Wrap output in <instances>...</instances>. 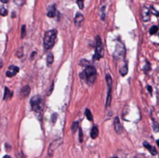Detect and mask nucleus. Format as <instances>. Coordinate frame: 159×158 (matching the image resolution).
Wrapping results in <instances>:
<instances>
[{
    "label": "nucleus",
    "mask_w": 159,
    "mask_h": 158,
    "mask_svg": "<svg viewBox=\"0 0 159 158\" xmlns=\"http://www.w3.org/2000/svg\"><path fill=\"white\" fill-rule=\"evenodd\" d=\"M16 55H17V57H18V58H22V57L24 56V49H23V48H21V49L18 50V52H17V54H16Z\"/></svg>",
    "instance_id": "24"
},
{
    "label": "nucleus",
    "mask_w": 159,
    "mask_h": 158,
    "mask_svg": "<svg viewBox=\"0 0 159 158\" xmlns=\"http://www.w3.org/2000/svg\"><path fill=\"white\" fill-rule=\"evenodd\" d=\"M3 158H11V156H10V155H5Z\"/></svg>",
    "instance_id": "34"
},
{
    "label": "nucleus",
    "mask_w": 159,
    "mask_h": 158,
    "mask_svg": "<svg viewBox=\"0 0 159 158\" xmlns=\"http://www.w3.org/2000/svg\"><path fill=\"white\" fill-rule=\"evenodd\" d=\"M143 145H144V147L153 154V155H156L157 154V152H156V149H155V147H153V146H152V145H150L148 142H143Z\"/></svg>",
    "instance_id": "11"
},
{
    "label": "nucleus",
    "mask_w": 159,
    "mask_h": 158,
    "mask_svg": "<svg viewBox=\"0 0 159 158\" xmlns=\"http://www.w3.org/2000/svg\"><path fill=\"white\" fill-rule=\"evenodd\" d=\"M83 22H84V16H83V14H81V13H76V15H75V24L77 26V27H80L81 25H82V23H83Z\"/></svg>",
    "instance_id": "10"
},
{
    "label": "nucleus",
    "mask_w": 159,
    "mask_h": 158,
    "mask_svg": "<svg viewBox=\"0 0 159 158\" xmlns=\"http://www.w3.org/2000/svg\"><path fill=\"white\" fill-rule=\"evenodd\" d=\"M150 10H151V12H152V13H153V15H155L156 17H158V16H159V12L155 11H154V9H153V7H152V8H151Z\"/></svg>",
    "instance_id": "27"
},
{
    "label": "nucleus",
    "mask_w": 159,
    "mask_h": 158,
    "mask_svg": "<svg viewBox=\"0 0 159 158\" xmlns=\"http://www.w3.org/2000/svg\"><path fill=\"white\" fill-rule=\"evenodd\" d=\"M104 11H105V7H102L101 9V20L102 21H104V19H105V12H104Z\"/></svg>",
    "instance_id": "26"
},
{
    "label": "nucleus",
    "mask_w": 159,
    "mask_h": 158,
    "mask_svg": "<svg viewBox=\"0 0 159 158\" xmlns=\"http://www.w3.org/2000/svg\"><path fill=\"white\" fill-rule=\"evenodd\" d=\"M85 114H86V116H87L88 120H89V121H93V116H92V113H91V112H90V110H89V109H86Z\"/></svg>",
    "instance_id": "18"
},
{
    "label": "nucleus",
    "mask_w": 159,
    "mask_h": 158,
    "mask_svg": "<svg viewBox=\"0 0 159 158\" xmlns=\"http://www.w3.org/2000/svg\"><path fill=\"white\" fill-rule=\"evenodd\" d=\"M8 1H9V0H1V2H2L3 4H5V3H8Z\"/></svg>",
    "instance_id": "31"
},
{
    "label": "nucleus",
    "mask_w": 159,
    "mask_h": 158,
    "mask_svg": "<svg viewBox=\"0 0 159 158\" xmlns=\"http://www.w3.org/2000/svg\"><path fill=\"white\" fill-rule=\"evenodd\" d=\"M53 62H54V57H53V55H52V54H49L48 57H47V64H48L49 66H50V65L53 63Z\"/></svg>",
    "instance_id": "17"
},
{
    "label": "nucleus",
    "mask_w": 159,
    "mask_h": 158,
    "mask_svg": "<svg viewBox=\"0 0 159 158\" xmlns=\"http://www.w3.org/2000/svg\"><path fill=\"white\" fill-rule=\"evenodd\" d=\"M78 128V122H74L72 125V131L75 132V130Z\"/></svg>",
    "instance_id": "25"
},
{
    "label": "nucleus",
    "mask_w": 159,
    "mask_h": 158,
    "mask_svg": "<svg viewBox=\"0 0 159 158\" xmlns=\"http://www.w3.org/2000/svg\"><path fill=\"white\" fill-rule=\"evenodd\" d=\"M29 94H30V87L29 86L24 87L21 90V96L23 98H26V97H28Z\"/></svg>",
    "instance_id": "13"
},
{
    "label": "nucleus",
    "mask_w": 159,
    "mask_h": 158,
    "mask_svg": "<svg viewBox=\"0 0 159 158\" xmlns=\"http://www.w3.org/2000/svg\"><path fill=\"white\" fill-rule=\"evenodd\" d=\"M127 72H128V69H127V64H125L123 67H121V68L119 69V73H120V75H121L122 76H125V75L127 74Z\"/></svg>",
    "instance_id": "16"
},
{
    "label": "nucleus",
    "mask_w": 159,
    "mask_h": 158,
    "mask_svg": "<svg viewBox=\"0 0 159 158\" xmlns=\"http://www.w3.org/2000/svg\"><path fill=\"white\" fill-rule=\"evenodd\" d=\"M62 139L60 138V139H55V140L50 144V146H49V152H48L49 156H52V155H53L54 151L62 144Z\"/></svg>",
    "instance_id": "5"
},
{
    "label": "nucleus",
    "mask_w": 159,
    "mask_h": 158,
    "mask_svg": "<svg viewBox=\"0 0 159 158\" xmlns=\"http://www.w3.org/2000/svg\"><path fill=\"white\" fill-rule=\"evenodd\" d=\"M147 89H148V92L150 93V95H152V93H153V88H152V87H151V86H148V87H147Z\"/></svg>",
    "instance_id": "30"
},
{
    "label": "nucleus",
    "mask_w": 159,
    "mask_h": 158,
    "mask_svg": "<svg viewBox=\"0 0 159 158\" xmlns=\"http://www.w3.org/2000/svg\"><path fill=\"white\" fill-rule=\"evenodd\" d=\"M114 130L117 134H121L122 133V125L120 123V120L118 117H115L114 118Z\"/></svg>",
    "instance_id": "9"
},
{
    "label": "nucleus",
    "mask_w": 159,
    "mask_h": 158,
    "mask_svg": "<svg viewBox=\"0 0 159 158\" xmlns=\"http://www.w3.org/2000/svg\"><path fill=\"white\" fill-rule=\"evenodd\" d=\"M96 48H95V54L93 56L94 61H99L103 57V47H102V42L101 38L100 36H96Z\"/></svg>",
    "instance_id": "4"
},
{
    "label": "nucleus",
    "mask_w": 159,
    "mask_h": 158,
    "mask_svg": "<svg viewBox=\"0 0 159 158\" xmlns=\"http://www.w3.org/2000/svg\"><path fill=\"white\" fill-rule=\"evenodd\" d=\"M19 70H20L19 67L14 66V65H11V66L9 67V69H8V71L6 73V75L8 77H12V76H14L15 75H17L19 73Z\"/></svg>",
    "instance_id": "8"
},
{
    "label": "nucleus",
    "mask_w": 159,
    "mask_h": 158,
    "mask_svg": "<svg viewBox=\"0 0 159 158\" xmlns=\"http://www.w3.org/2000/svg\"><path fill=\"white\" fill-rule=\"evenodd\" d=\"M11 97H12V92L10 90V88H5V90H4V100H8L10 98H11Z\"/></svg>",
    "instance_id": "15"
},
{
    "label": "nucleus",
    "mask_w": 159,
    "mask_h": 158,
    "mask_svg": "<svg viewBox=\"0 0 159 158\" xmlns=\"http://www.w3.org/2000/svg\"><path fill=\"white\" fill-rule=\"evenodd\" d=\"M125 48L122 44H117L116 45V49H115V56H118V59L124 58L125 57Z\"/></svg>",
    "instance_id": "7"
},
{
    "label": "nucleus",
    "mask_w": 159,
    "mask_h": 158,
    "mask_svg": "<svg viewBox=\"0 0 159 158\" xmlns=\"http://www.w3.org/2000/svg\"><path fill=\"white\" fill-rule=\"evenodd\" d=\"M156 143H157V145L159 146V139H158V140H156Z\"/></svg>",
    "instance_id": "36"
},
{
    "label": "nucleus",
    "mask_w": 159,
    "mask_h": 158,
    "mask_svg": "<svg viewBox=\"0 0 159 158\" xmlns=\"http://www.w3.org/2000/svg\"><path fill=\"white\" fill-rule=\"evenodd\" d=\"M26 36V26L25 25H23L22 26V31H21V37L22 38H24Z\"/></svg>",
    "instance_id": "21"
},
{
    "label": "nucleus",
    "mask_w": 159,
    "mask_h": 158,
    "mask_svg": "<svg viewBox=\"0 0 159 158\" xmlns=\"http://www.w3.org/2000/svg\"><path fill=\"white\" fill-rule=\"evenodd\" d=\"M79 141L82 142L83 141V133H82V129L79 128Z\"/></svg>",
    "instance_id": "29"
},
{
    "label": "nucleus",
    "mask_w": 159,
    "mask_h": 158,
    "mask_svg": "<svg viewBox=\"0 0 159 158\" xmlns=\"http://www.w3.org/2000/svg\"><path fill=\"white\" fill-rule=\"evenodd\" d=\"M18 158H23V155H22V154H19V155H18Z\"/></svg>",
    "instance_id": "35"
},
{
    "label": "nucleus",
    "mask_w": 159,
    "mask_h": 158,
    "mask_svg": "<svg viewBox=\"0 0 159 158\" xmlns=\"http://www.w3.org/2000/svg\"><path fill=\"white\" fill-rule=\"evenodd\" d=\"M142 70H143L144 73H148V72L151 71V64H150L149 62H145V65L143 66Z\"/></svg>",
    "instance_id": "19"
},
{
    "label": "nucleus",
    "mask_w": 159,
    "mask_h": 158,
    "mask_svg": "<svg viewBox=\"0 0 159 158\" xmlns=\"http://www.w3.org/2000/svg\"><path fill=\"white\" fill-rule=\"evenodd\" d=\"M158 30H159V28H158V26H156V25H153V26H152L151 27V29H150V35H155L157 32H158Z\"/></svg>",
    "instance_id": "20"
},
{
    "label": "nucleus",
    "mask_w": 159,
    "mask_h": 158,
    "mask_svg": "<svg viewBox=\"0 0 159 158\" xmlns=\"http://www.w3.org/2000/svg\"><path fill=\"white\" fill-rule=\"evenodd\" d=\"M0 14H1V16H3V17L8 14V11L4 7H1V9H0Z\"/></svg>",
    "instance_id": "23"
},
{
    "label": "nucleus",
    "mask_w": 159,
    "mask_h": 158,
    "mask_svg": "<svg viewBox=\"0 0 159 158\" xmlns=\"http://www.w3.org/2000/svg\"><path fill=\"white\" fill-rule=\"evenodd\" d=\"M31 106L33 111L39 115L40 119H41V115H42V112H43V105H42V100L40 98V96H35L31 99Z\"/></svg>",
    "instance_id": "3"
},
{
    "label": "nucleus",
    "mask_w": 159,
    "mask_h": 158,
    "mask_svg": "<svg viewBox=\"0 0 159 158\" xmlns=\"http://www.w3.org/2000/svg\"><path fill=\"white\" fill-rule=\"evenodd\" d=\"M56 14H58V13H57V11H56V6L53 5V6H51V7L49 9L48 17H49V18H54Z\"/></svg>",
    "instance_id": "12"
},
{
    "label": "nucleus",
    "mask_w": 159,
    "mask_h": 158,
    "mask_svg": "<svg viewBox=\"0 0 159 158\" xmlns=\"http://www.w3.org/2000/svg\"><path fill=\"white\" fill-rule=\"evenodd\" d=\"M99 135V129H98V126H94L91 129V132H90V137L92 139H96Z\"/></svg>",
    "instance_id": "14"
},
{
    "label": "nucleus",
    "mask_w": 159,
    "mask_h": 158,
    "mask_svg": "<svg viewBox=\"0 0 159 158\" xmlns=\"http://www.w3.org/2000/svg\"><path fill=\"white\" fill-rule=\"evenodd\" d=\"M140 14H141V19L143 22H149L151 19V10L148 8H141L140 10Z\"/></svg>",
    "instance_id": "6"
},
{
    "label": "nucleus",
    "mask_w": 159,
    "mask_h": 158,
    "mask_svg": "<svg viewBox=\"0 0 159 158\" xmlns=\"http://www.w3.org/2000/svg\"><path fill=\"white\" fill-rule=\"evenodd\" d=\"M57 38V30H49L44 36V49L49 50L55 44Z\"/></svg>",
    "instance_id": "1"
},
{
    "label": "nucleus",
    "mask_w": 159,
    "mask_h": 158,
    "mask_svg": "<svg viewBox=\"0 0 159 158\" xmlns=\"http://www.w3.org/2000/svg\"><path fill=\"white\" fill-rule=\"evenodd\" d=\"M11 17H12V18H15V17H16V14H15V13L13 12V13H12V16H11Z\"/></svg>",
    "instance_id": "33"
},
{
    "label": "nucleus",
    "mask_w": 159,
    "mask_h": 158,
    "mask_svg": "<svg viewBox=\"0 0 159 158\" xmlns=\"http://www.w3.org/2000/svg\"><path fill=\"white\" fill-rule=\"evenodd\" d=\"M35 55H36V52H33V53H32V56H31V59H33Z\"/></svg>",
    "instance_id": "32"
},
{
    "label": "nucleus",
    "mask_w": 159,
    "mask_h": 158,
    "mask_svg": "<svg viewBox=\"0 0 159 158\" xmlns=\"http://www.w3.org/2000/svg\"><path fill=\"white\" fill-rule=\"evenodd\" d=\"M76 3H77V6L80 10L84 9V0H76Z\"/></svg>",
    "instance_id": "22"
},
{
    "label": "nucleus",
    "mask_w": 159,
    "mask_h": 158,
    "mask_svg": "<svg viewBox=\"0 0 159 158\" xmlns=\"http://www.w3.org/2000/svg\"><path fill=\"white\" fill-rule=\"evenodd\" d=\"M24 0H14V2L18 5V6H22L24 4Z\"/></svg>",
    "instance_id": "28"
},
{
    "label": "nucleus",
    "mask_w": 159,
    "mask_h": 158,
    "mask_svg": "<svg viewBox=\"0 0 159 158\" xmlns=\"http://www.w3.org/2000/svg\"><path fill=\"white\" fill-rule=\"evenodd\" d=\"M97 72L96 69L93 66H87L85 71L80 74V77L83 79H86L88 85H93L96 80Z\"/></svg>",
    "instance_id": "2"
}]
</instances>
